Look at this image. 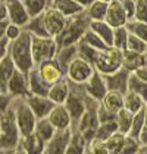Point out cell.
I'll return each instance as SVG.
<instances>
[{
  "label": "cell",
  "instance_id": "obj_39",
  "mask_svg": "<svg viewBox=\"0 0 147 154\" xmlns=\"http://www.w3.org/2000/svg\"><path fill=\"white\" fill-rule=\"evenodd\" d=\"M128 30L127 27H119V28H113V48L119 49V51H125L127 49V42H128Z\"/></svg>",
  "mask_w": 147,
  "mask_h": 154
},
{
  "label": "cell",
  "instance_id": "obj_11",
  "mask_svg": "<svg viewBox=\"0 0 147 154\" xmlns=\"http://www.w3.org/2000/svg\"><path fill=\"white\" fill-rule=\"evenodd\" d=\"M36 68L38 71V74H40V77L49 86H53V85L59 83L60 80L65 79V73L62 71V68L59 67L56 59H50V61L41 62L40 65H37Z\"/></svg>",
  "mask_w": 147,
  "mask_h": 154
},
{
  "label": "cell",
  "instance_id": "obj_40",
  "mask_svg": "<svg viewBox=\"0 0 147 154\" xmlns=\"http://www.w3.org/2000/svg\"><path fill=\"white\" fill-rule=\"evenodd\" d=\"M81 42L84 43V45H87V46H90L91 49H94V51H97V52H103V51H106L108 49V46L103 43V40L102 38H99L94 33H93L91 30H88L84 36H82V38H81Z\"/></svg>",
  "mask_w": 147,
  "mask_h": 154
},
{
  "label": "cell",
  "instance_id": "obj_19",
  "mask_svg": "<svg viewBox=\"0 0 147 154\" xmlns=\"http://www.w3.org/2000/svg\"><path fill=\"white\" fill-rule=\"evenodd\" d=\"M72 129L71 131H62V132H56L55 136L46 144V154H65V150L68 147V142L71 139Z\"/></svg>",
  "mask_w": 147,
  "mask_h": 154
},
{
  "label": "cell",
  "instance_id": "obj_2",
  "mask_svg": "<svg viewBox=\"0 0 147 154\" xmlns=\"http://www.w3.org/2000/svg\"><path fill=\"white\" fill-rule=\"evenodd\" d=\"M90 22L91 21L85 15V11L81 12L79 15L74 17V18L68 19L63 31L60 33V36L55 38L56 45H57V49L78 45L81 42L82 36L90 30Z\"/></svg>",
  "mask_w": 147,
  "mask_h": 154
},
{
  "label": "cell",
  "instance_id": "obj_35",
  "mask_svg": "<svg viewBox=\"0 0 147 154\" xmlns=\"http://www.w3.org/2000/svg\"><path fill=\"white\" fill-rule=\"evenodd\" d=\"M144 126H146V117H144V111L141 110L137 114L132 116V123H131V129L128 132V136L138 139V136L143 132Z\"/></svg>",
  "mask_w": 147,
  "mask_h": 154
},
{
  "label": "cell",
  "instance_id": "obj_60",
  "mask_svg": "<svg viewBox=\"0 0 147 154\" xmlns=\"http://www.w3.org/2000/svg\"><path fill=\"white\" fill-rule=\"evenodd\" d=\"M0 154H9V153H6V151H3V150H0Z\"/></svg>",
  "mask_w": 147,
  "mask_h": 154
},
{
  "label": "cell",
  "instance_id": "obj_57",
  "mask_svg": "<svg viewBox=\"0 0 147 154\" xmlns=\"http://www.w3.org/2000/svg\"><path fill=\"white\" fill-rule=\"evenodd\" d=\"M143 111H144V117H146V125H147V101L144 102V108H143Z\"/></svg>",
  "mask_w": 147,
  "mask_h": 154
},
{
  "label": "cell",
  "instance_id": "obj_10",
  "mask_svg": "<svg viewBox=\"0 0 147 154\" xmlns=\"http://www.w3.org/2000/svg\"><path fill=\"white\" fill-rule=\"evenodd\" d=\"M41 19H43V25H44L46 34L52 38H56L60 36V33L63 31V28L66 25V21H68L59 11H56L55 8L50 5V2H49L47 9L41 14Z\"/></svg>",
  "mask_w": 147,
  "mask_h": 154
},
{
  "label": "cell",
  "instance_id": "obj_61",
  "mask_svg": "<svg viewBox=\"0 0 147 154\" xmlns=\"http://www.w3.org/2000/svg\"><path fill=\"white\" fill-rule=\"evenodd\" d=\"M0 92H3V91H1V86H0ZM3 94H4V92H3Z\"/></svg>",
  "mask_w": 147,
  "mask_h": 154
},
{
  "label": "cell",
  "instance_id": "obj_26",
  "mask_svg": "<svg viewBox=\"0 0 147 154\" xmlns=\"http://www.w3.org/2000/svg\"><path fill=\"white\" fill-rule=\"evenodd\" d=\"M15 71H16L15 64L12 62L9 55H6L0 61V86H1V91L4 94H6V89H7V83L12 79V76L15 74Z\"/></svg>",
  "mask_w": 147,
  "mask_h": 154
},
{
  "label": "cell",
  "instance_id": "obj_33",
  "mask_svg": "<svg viewBox=\"0 0 147 154\" xmlns=\"http://www.w3.org/2000/svg\"><path fill=\"white\" fill-rule=\"evenodd\" d=\"M22 3H24V8H25L30 19L40 17L49 6V2H46V0H25Z\"/></svg>",
  "mask_w": 147,
  "mask_h": 154
},
{
  "label": "cell",
  "instance_id": "obj_4",
  "mask_svg": "<svg viewBox=\"0 0 147 154\" xmlns=\"http://www.w3.org/2000/svg\"><path fill=\"white\" fill-rule=\"evenodd\" d=\"M97 108H99V102L93 101L87 96L85 101V111L82 117L79 119V122L72 128V131H76L78 134L84 138V141L88 144L96 138V132L99 128V120H97Z\"/></svg>",
  "mask_w": 147,
  "mask_h": 154
},
{
  "label": "cell",
  "instance_id": "obj_42",
  "mask_svg": "<svg viewBox=\"0 0 147 154\" xmlns=\"http://www.w3.org/2000/svg\"><path fill=\"white\" fill-rule=\"evenodd\" d=\"M118 132V128H116V122H112V123H105V125H99L97 128V132H96V138L94 139H99V141H106L109 136Z\"/></svg>",
  "mask_w": 147,
  "mask_h": 154
},
{
  "label": "cell",
  "instance_id": "obj_52",
  "mask_svg": "<svg viewBox=\"0 0 147 154\" xmlns=\"http://www.w3.org/2000/svg\"><path fill=\"white\" fill-rule=\"evenodd\" d=\"M7 48H9V42L6 38L0 40V61L7 55Z\"/></svg>",
  "mask_w": 147,
  "mask_h": 154
},
{
  "label": "cell",
  "instance_id": "obj_62",
  "mask_svg": "<svg viewBox=\"0 0 147 154\" xmlns=\"http://www.w3.org/2000/svg\"><path fill=\"white\" fill-rule=\"evenodd\" d=\"M0 134H1V128H0Z\"/></svg>",
  "mask_w": 147,
  "mask_h": 154
},
{
  "label": "cell",
  "instance_id": "obj_28",
  "mask_svg": "<svg viewBox=\"0 0 147 154\" xmlns=\"http://www.w3.org/2000/svg\"><path fill=\"white\" fill-rule=\"evenodd\" d=\"M106 110H109L110 113H118L119 110L124 108V95L119 92H113V91H108V94L105 95L103 101L100 102Z\"/></svg>",
  "mask_w": 147,
  "mask_h": 154
},
{
  "label": "cell",
  "instance_id": "obj_14",
  "mask_svg": "<svg viewBox=\"0 0 147 154\" xmlns=\"http://www.w3.org/2000/svg\"><path fill=\"white\" fill-rule=\"evenodd\" d=\"M105 22L109 25L110 28H119V27H125L128 19L124 12L122 8V2L121 0H109V6H108V12L105 17Z\"/></svg>",
  "mask_w": 147,
  "mask_h": 154
},
{
  "label": "cell",
  "instance_id": "obj_15",
  "mask_svg": "<svg viewBox=\"0 0 147 154\" xmlns=\"http://www.w3.org/2000/svg\"><path fill=\"white\" fill-rule=\"evenodd\" d=\"M6 94L10 95L12 98H21V99H27L30 96V89H28V80L27 76L22 74L21 71H15V74L7 83V89Z\"/></svg>",
  "mask_w": 147,
  "mask_h": 154
},
{
  "label": "cell",
  "instance_id": "obj_59",
  "mask_svg": "<svg viewBox=\"0 0 147 154\" xmlns=\"http://www.w3.org/2000/svg\"><path fill=\"white\" fill-rule=\"evenodd\" d=\"M137 154H147V148L146 147H143V150H141L140 153H137Z\"/></svg>",
  "mask_w": 147,
  "mask_h": 154
},
{
  "label": "cell",
  "instance_id": "obj_32",
  "mask_svg": "<svg viewBox=\"0 0 147 154\" xmlns=\"http://www.w3.org/2000/svg\"><path fill=\"white\" fill-rule=\"evenodd\" d=\"M124 108L131 114H137L138 111L144 108V101L138 95H135L134 92L127 91V94L124 95Z\"/></svg>",
  "mask_w": 147,
  "mask_h": 154
},
{
  "label": "cell",
  "instance_id": "obj_50",
  "mask_svg": "<svg viewBox=\"0 0 147 154\" xmlns=\"http://www.w3.org/2000/svg\"><path fill=\"white\" fill-rule=\"evenodd\" d=\"M21 31H22V30H21L19 27L9 24V25H7V28H6V34H4V38H6L7 42H13L15 38L19 37Z\"/></svg>",
  "mask_w": 147,
  "mask_h": 154
},
{
  "label": "cell",
  "instance_id": "obj_56",
  "mask_svg": "<svg viewBox=\"0 0 147 154\" xmlns=\"http://www.w3.org/2000/svg\"><path fill=\"white\" fill-rule=\"evenodd\" d=\"M9 154H25V151H24V150L19 147V148H16L15 151H12V153H9Z\"/></svg>",
  "mask_w": 147,
  "mask_h": 154
},
{
  "label": "cell",
  "instance_id": "obj_24",
  "mask_svg": "<svg viewBox=\"0 0 147 154\" xmlns=\"http://www.w3.org/2000/svg\"><path fill=\"white\" fill-rule=\"evenodd\" d=\"M90 30H91L99 38H102L103 43H105L108 48L113 46V28H110L105 21L90 22Z\"/></svg>",
  "mask_w": 147,
  "mask_h": 154
},
{
  "label": "cell",
  "instance_id": "obj_31",
  "mask_svg": "<svg viewBox=\"0 0 147 154\" xmlns=\"http://www.w3.org/2000/svg\"><path fill=\"white\" fill-rule=\"evenodd\" d=\"M85 150H87V142L84 141V138L76 131H72L65 154H85Z\"/></svg>",
  "mask_w": 147,
  "mask_h": 154
},
{
  "label": "cell",
  "instance_id": "obj_8",
  "mask_svg": "<svg viewBox=\"0 0 147 154\" xmlns=\"http://www.w3.org/2000/svg\"><path fill=\"white\" fill-rule=\"evenodd\" d=\"M69 95L65 101V108L71 116L72 120V128L79 122V119L82 117L84 111H85V101H87V95L84 92V88L81 85H72L69 83Z\"/></svg>",
  "mask_w": 147,
  "mask_h": 154
},
{
  "label": "cell",
  "instance_id": "obj_23",
  "mask_svg": "<svg viewBox=\"0 0 147 154\" xmlns=\"http://www.w3.org/2000/svg\"><path fill=\"white\" fill-rule=\"evenodd\" d=\"M19 147L25 151V154H43L46 150V144L34 132L27 136H22Z\"/></svg>",
  "mask_w": 147,
  "mask_h": 154
},
{
  "label": "cell",
  "instance_id": "obj_9",
  "mask_svg": "<svg viewBox=\"0 0 147 154\" xmlns=\"http://www.w3.org/2000/svg\"><path fill=\"white\" fill-rule=\"evenodd\" d=\"M94 68L90 62L84 61L82 58L76 57L72 62L68 65L66 71H65V79L72 83V85H85L90 79H91Z\"/></svg>",
  "mask_w": 147,
  "mask_h": 154
},
{
  "label": "cell",
  "instance_id": "obj_13",
  "mask_svg": "<svg viewBox=\"0 0 147 154\" xmlns=\"http://www.w3.org/2000/svg\"><path fill=\"white\" fill-rule=\"evenodd\" d=\"M6 9H7V22L12 25H16L21 30H24L28 22L30 17L24 8V3L13 0V2H6Z\"/></svg>",
  "mask_w": 147,
  "mask_h": 154
},
{
  "label": "cell",
  "instance_id": "obj_58",
  "mask_svg": "<svg viewBox=\"0 0 147 154\" xmlns=\"http://www.w3.org/2000/svg\"><path fill=\"white\" fill-rule=\"evenodd\" d=\"M143 59H144V65H147V49H146V52L143 54Z\"/></svg>",
  "mask_w": 147,
  "mask_h": 154
},
{
  "label": "cell",
  "instance_id": "obj_16",
  "mask_svg": "<svg viewBox=\"0 0 147 154\" xmlns=\"http://www.w3.org/2000/svg\"><path fill=\"white\" fill-rule=\"evenodd\" d=\"M47 120L52 123L56 132L62 131H71L72 129V120L71 116L66 111L65 105H55L50 114L47 116Z\"/></svg>",
  "mask_w": 147,
  "mask_h": 154
},
{
  "label": "cell",
  "instance_id": "obj_6",
  "mask_svg": "<svg viewBox=\"0 0 147 154\" xmlns=\"http://www.w3.org/2000/svg\"><path fill=\"white\" fill-rule=\"evenodd\" d=\"M93 68L102 76L113 74L115 71L122 68V51L110 46L106 51L99 52L93 62Z\"/></svg>",
  "mask_w": 147,
  "mask_h": 154
},
{
  "label": "cell",
  "instance_id": "obj_47",
  "mask_svg": "<svg viewBox=\"0 0 147 154\" xmlns=\"http://www.w3.org/2000/svg\"><path fill=\"white\" fill-rule=\"evenodd\" d=\"M134 19L138 21V22L147 24V0L135 2V15H134Z\"/></svg>",
  "mask_w": 147,
  "mask_h": 154
},
{
  "label": "cell",
  "instance_id": "obj_5",
  "mask_svg": "<svg viewBox=\"0 0 147 154\" xmlns=\"http://www.w3.org/2000/svg\"><path fill=\"white\" fill-rule=\"evenodd\" d=\"M10 107H12V111H13V117H15V122H16L21 138L33 134L34 128H36L37 119L36 116L33 114L31 108L28 107V104L25 102V99L13 98Z\"/></svg>",
  "mask_w": 147,
  "mask_h": 154
},
{
  "label": "cell",
  "instance_id": "obj_17",
  "mask_svg": "<svg viewBox=\"0 0 147 154\" xmlns=\"http://www.w3.org/2000/svg\"><path fill=\"white\" fill-rule=\"evenodd\" d=\"M131 73H128L127 70L124 68H119L118 71H115L113 74H108V76H103L105 79V83H106V88L108 91H113V92H119L122 95L127 94L128 91V80Z\"/></svg>",
  "mask_w": 147,
  "mask_h": 154
},
{
  "label": "cell",
  "instance_id": "obj_25",
  "mask_svg": "<svg viewBox=\"0 0 147 154\" xmlns=\"http://www.w3.org/2000/svg\"><path fill=\"white\" fill-rule=\"evenodd\" d=\"M109 0H93L88 9H85V15L91 22L96 21H105L106 12H108Z\"/></svg>",
  "mask_w": 147,
  "mask_h": 154
},
{
  "label": "cell",
  "instance_id": "obj_63",
  "mask_svg": "<svg viewBox=\"0 0 147 154\" xmlns=\"http://www.w3.org/2000/svg\"><path fill=\"white\" fill-rule=\"evenodd\" d=\"M43 154H46V153H43Z\"/></svg>",
  "mask_w": 147,
  "mask_h": 154
},
{
  "label": "cell",
  "instance_id": "obj_18",
  "mask_svg": "<svg viewBox=\"0 0 147 154\" xmlns=\"http://www.w3.org/2000/svg\"><path fill=\"white\" fill-rule=\"evenodd\" d=\"M25 102L28 104V107L31 108L33 114L36 116L37 120L40 119H47V116L50 114V111L53 110L55 104L47 98V96H34V95H30Z\"/></svg>",
  "mask_w": 147,
  "mask_h": 154
},
{
  "label": "cell",
  "instance_id": "obj_54",
  "mask_svg": "<svg viewBox=\"0 0 147 154\" xmlns=\"http://www.w3.org/2000/svg\"><path fill=\"white\" fill-rule=\"evenodd\" d=\"M138 141H140L141 147H146V148H147V125L144 126L143 132H141V134H140V136H138Z\"/></svg>",
  "mask_w": 147,
  "mask_h": 154
},
{
  "label": "cell",
  "instance_id": "obj_7",
  "mask_svg": "<svg viewBox=\"0 0 147 154\" xmlns=\"http://www.w3.org/2000/svg\"><path fill=\"white\" fill-rule=\"evenodd\" d=\"M56 54H57V45L55 38L31 36V57L34 67L40 65L41 62L55 59Z\"/></svg>",
  "mask_w": 147,
  "mask_h": 154
},
{
  "label": "cell",
  "instance_id": "obj_37",
  "mask_svg": "<svg viewBox=\"0 0 147 154\" xmlns=\"http://www.w3.org/2000/svg\"><path fill=\"white\" fill-rule=\"evenodd\" d=\"M125 27H127V30H128L129 34H132V36L138 37L140 40H143L144 43H147V24H144V22H138V21L132 19V21L127 22Z\"/></svg>",
  "mask_w": 147,
  "mask_h": 154
},
{
  "label": "cell",
  "instance_id": "obj_43",
  "mask_svg": "<svg viewBox=\"0 0 147 154\" xmlns=\"http://www.w3.org/2000/svg\"><path fill=\"white\" fill-rule=\"evenodd\" d=\"M143 150L141 144L138 139L135 138H131V136H125V141H124V145H122V150L119 154H137Z\"/></svg>",
  "mask_w": 147,
  "mask_h": 154
},
{
  "label": "cell",
  "instance_id": "obj_48",
  "mask_svg": "<svg viewBox=\"0 0 147 154\" xmlns=\"http://www.w3.org/2000/svg\"><path fill=\"white\" fill-rule=\"evenodd\" d=\"M122 2V8H124V12L127 15V19L132 21L134 15H135V2L134 0H121Z\"/></svg>",
  "mask_w": 147,
  "mask_h": 154
},
{
  "label": "cell",
  "instance_id": "obj_45",
  "mask_svg": "<svg viewBox=\"0 0 147 154\" xmlns=\"http://www.w3.org/2000/svg\"><path fill=\"white\" fill-rule=\"evenodd\" d=\"M97 120H99V125L112 123V122L116 120V114H115V113H110L109 110H106L102 104H99V108H97Z\"/></svg>",
  "mask_w": 147,
  "mask_h": 154
},
{
  "label": "cell",
  "instance_id": "obj_3",
  "mask_svg": "<svg viewBox=\"0 0 147 154\" xmlns=\"http://www.w3.org/2000/svg\"><path fill=\"white\" fill-rule=\"evenodd\" d=\"M0 128H1V134H0V150L6 151V153H12L16 148H19L21 144V134L18 131L15 117L12 107L0 117Z\"/></svg>",
  "mask_w": 147,
  "mask_h": 154
},
{
  "label": "cell",
  "instance_id": "obj_1",
  "mask_svg": "<svg viewBox=\"0 0 147 154\" xmlns=\"http://www.w3.org/2000/svg\"><path fill=\"white\" fill-rule=\"evenodd\" d=\"M7 55L15 64L16 70L27 76L34 67L33 57H31V34L22 30L18 38L9 42Z\"/></svg>",
  "mask_w": 147,
  "mask_h": 154
},
{
  "label": "cell",
  "instance_id": "obj_38",
  "mask_svg": "<svg viewBox=\"0 0 147 154\" xmlns=\"http://www.w3.org/2000/svg\"><path fill=\"white\" fill-rule=\"evenodd\" d=\"M128 91L134 92L135 95H138L144 102L147 101V83L138 80L137 77L134 74L129 76V80H128Z\"/></svg>",
  "mask_w": 147,
  "mask_h": 154
},
{
  "label": "cell",
  "instance_id": "obj_29",
  "mask_svg": "<svg viewBox=\"0 0 147 154\" xmlns=\"http://www.w3.org/2000/svg\"><path fill=\"white\" fill-rule=\"evenodd\" d=\"M78 57V51H76V45L75 46H68V48H62V49H57V54H56V62L59 64V67L62 68V71L65 73L68 65L72 62L75 58Z\"/></svg>",
  "mask_w": 147,
  "mask_h": 154
},
{
  "label": "cell",
  "instance_id": "obj_46",
  "mask_svg": "<svg viewBox=\"0 0 147 154\" xmlns=\"http://www.w3.org/2000/svg\"><path fill=\"white\" fill-rule=\"evenodd\" d=\"M87 154H109L106 144L99 139H93L91 142L87 144Z\"/></svg>",
  "mask_w": 147,
  "mask_h": 154
},
{
  "label": "cell",
  "instance_id": "obj_44",
  "mask_svg": "<svg viewBox=\"0 0 147 154\" xmlns=\"http://www.w3.org/2000/svg\"><path fill=\"white\" fill-rule=\"evenodd\" d=\"M147 49V43H144L143 40H140L138 37L129 34L128 36V42H127V49L125 51H131V52H135V54H144Z\"/></svg>",
  "mask_w": 147,
  "mask_h": 154
},
{
  "label": "cell",
  "instance_id": "obj_27",
  "mask_svg": "<svg viewBox=\"0 0 147 154\" xmlns=\"http://www.w3.org/2000/svg\"><path fill=\"white\" fill-rule=\"evenodd\" d=\"M144 65V59L141 54H135L131 51H124L122 52V68L127 70L128 73H134L135 70H138L140 67Z\"/></svg>",
  "mask_w": 147,
  "mask_h": 154
},
{
  "label": "cell",
  "instance_id": "obj_21",
  "mask_svg": "<svg viewBox=\"0 0 147 154\" xmlns=\"http://www.w3.org/2000/svg\"><path fill=\"white\" fill-rule=\"evenodd\" d=\"M69 82L66 79L60 80L59 83H56L53 86H50L49 89V94H47V98L55 104V105H63L66 98L69 95Z\"/></svg>",
  "mask_w": 147,
  "mask_h": 154
},
{
  "label": "cell",
  "instance_id": "obj_41",
  "mask_svg": "<svg viewBox=\"0 0 147 154\" xmlns=\"http://www.w3.org/2000/svg\"><path fill=\"white\" fill-rule=\"evenodd\" d=\"M27 33H30L31 36H36V37H49L46 34V30H44V25H43V19H41V15L37 17V18L30 19L28 25L24 28Z\"/></svg>",
  "mask_w": 147,
  "mask_h": 154
},
{
  "label": "cell",
  "instance_id": "obj_55",
  "mask_svg": "<svg viewBox=\"0 0 147 154\" xmlns=\"http://www.w3.org/2000/svg\"><path fill=\"white\" fill-rule=\"evenodd\" d=\"M7 25H9V22H7V21L0 22V40H3V38H4V34H6V28H7Z\"/></svg>",
  "mask_w": 147,
  "mask_h": 154
},
{
  "label": "cell",
  "instance_id": "obj_22",
  "mask_svg": "<svg viewBox=\"0 0 147 154\" xmlns=\"http://www.w3.org/2000/svg\"><path fill=\"white\" fill-rule=\"evenodd\" d=\"M50 5L56 11H59L66 19L74 18L79 15L81 12H84V9L79 6L76 0H56V2H50Z\"/></svg>",
  "mask_w": 147,
  "mask_h": 154
},
{
  "label": "cell",
  "instance_id": "obj_51",
  "mask_svg": "<svg viewBox=\"0 0 147 154\" xmlns=\"http://www.w3.org/2000/svg\"><path fill=\"white\" fill-rule=\"evenodd\" d=\"M132 74L137 77L138 80H141V82L147 83V65H143V67H140V68H138V70H135V71H134Z\"/></svg>",
  "mask_w": 147,
  "mask_h": 154
},
{
  "label": "cell",
  "instance_id": "obj_34",
  "mask_svg": "<svg viewBox=\"0 0 147 154\" xmlns=\"http://www.w3.org/2000/svg\"><path fill=\"white\" fill-rule=\"evenodd\" d=\"M132 116L129 111H127L125 108L119 110L116 113V128H118V132L122 135H128L129 129H131V123H132Z\"/></svg>",
  "mask_w": 147,
  "mask_h": 154
},
{
  "label": "cell",
  "instance_id": "obj_36",
  "mask_svg": "<svg viewBox=\"0 0 147 154\" xmlns=\"http://www.w3.org/2000/svg\"><path fill=\"white\" fill-rule=\"evenodd\" d=\"M125 136L127 135H122L119 132H115V134L109 136L105 144H106V148H108V153L109 154H119L122 150V145H124V141H125Z\"/></svg>",
  "mask_w": 147,
  "mask_h": 154
},
{
  "label": "cell",
  "instance_id": "obj_30",
  "mask_svg": "<svg viewBox=\"0 0 147 154\" xmlns=\"http://www.w3.org/2000/svg\"><path fill=\"white\" fill-rule=\"evenodd\" d=\"M34 134H36L44 144H47V142L55 136L56 131H55V128L52 126V123H50L47 119H40V120H37V123H36Z\"/></svg>",
  "mask_w": 147,
  "mask_h": 154
},
{
  "label": "cell",
  "instance_id": "obj_53",
  "mask_svg": "<svg viewBox=\"0 0 147 154\" xmlns=\"http://www.w3.org/2000/svg\"><path fill=\"white\" fill-rule=\"evenodd\" d=\"M7 21V9H6V2L0 0V22Z\"/></svg>",
  "mask_w": 147,
  "mask_h": 154
},
{
  "label": "cell",
  "instance_id": "obj_20",
  "mask_svg": "<svg viewBox=\"0 0 147 154\" xmlns=\"http://www.w3.org/2000/svg\"><path fill=\"white\" fill-rule=\"evenodd\" d=\"M28 80V89H30V95L34 96H47L50 86L44 83V80L40 77L36 67H33V70L27 74Z\"/></svg>",
  "mask_w": 147,
  "mask_h": 154
},
{
  "label": "cell",
  "instance_id": "obj_49",
  "mask_svg": "<svg viewBox=\"0 0 147 154\" xmlns=\"http://www.w3.org/2000/svg\"><path fill=\"white\" fill-rule=\"evenodd\" d=\"M12 99H13V98H12L10 95L0 92V117L10 108V105H12Z\"/></svg>",
  "mask_w": 147,
  "mask_h": 154
},
{
  "label": "cell",
  "instance_id": "obj_12",
  "mask_svg": "<svg viewBox=\"0 0 147 154\" xmlns=\"http://www.w3.org/2000/svg\"><path fill=\"white\" fill-rule=\"evenodd\" d=\"M82 88H84L85 95L88 96L90 99H93V101L99 102V104L103 101L105 95L108 94V88H106L105 79H103L102 74H99L97 71L93 73L91 79L85 85H82Z\"/></svg>",
  "mask_w": 147,
  "mask_h": 154
}]
</instances>
